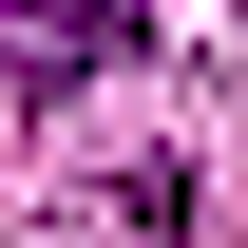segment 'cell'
Masks as SVG:
<instances>
[{
	"mask_svg": "<svg viewBox=\"0 0 248 248\" xmlns=\"http://www.w3.org/2000/svg\"><path fill=\"white\" fill-rule=\"evenodd\" d=\"M115 38H134V19H38V38H19V77L58 95V77H95V58H115Z\"/></svg>",
	"mask_w": 248,
	"mask_h": 248,
	"instance_id": "6da1fadb",
	"label": "cell"
}]
</instances>
